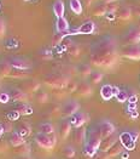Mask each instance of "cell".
I'll return each instance as SVG.
<instances>
[{
    "mask_svg": "<svg viewBox=\"0 0 140 159\" xmlns=\"http://www.w3.org/2000/svg\"><path fill=\"white\" fill-rule=\"evenodd\" d=\"M115 49H116V43L114 38L105 37L95 43V45L93 46V55H100V56L112 55L115 53Z\"/></svg>",
    "mask_w": 140,
    "mask_h": 159,
    "instance_id": "1",
    "label": "cell"
},
{
    "mask_svg": "<svg viewBox=\"0 0 140 159\" xmlns=\"http://www.w3.org/2000/svg\"><path fill=\"white\" fill-rule=\"evenodd\" d=\"M100 141H102V134L98 126H93L89 129L88 133V142L85 147V151H86V154L88 156H93L95 153V151L98 149V147L100 145Z\"/></svg>",
    "mask_w": 140,
    "mask_h": 159,
    "instance_id": "2",
    "label": "cell"
},
{
    "mask_svg": "<svg viewBox=\"0 0 140 159\" xmlns=\"http://www.w3.org/2000/svg\"><path fill=\"white\" fill-rule=\"evenodd\" d=\"M44 81L53 88H64L69 84L68 77H65L63 74H47Z\"/></svg>",
    "mask_w": 140,
    "mask_h": 159,
    "instance_id": "3",
    "label": "cell"
},
{
    "mask_svg": "<svg viewBox=\"0 0 140 159\" xmlns=\"http://www.w3.org/2000/svg\"><path fill=\"white\" fill-rule=\"evenodd\" d=\"M92 62L95 65V66H102V67H109L112 66L115 62H116V55H92Z\"/></svg>",
    "mask_w": 140,
    "mask_h": 159,
    "instance_id": "4",
    "label": "cell"
},
{
    "mask_svg": "<svg viewBox=\"0 0 140 159\" xmlns=\"http://www.w3.org/2000/svg\"><path fill=\"white\" fill-rule=\"evenodd\" d=\"M122 55L129 60H140V45L139 44H130L122 49Z\"/></svg>",
    "mask_w": 140,
    "mask_h": 159,
    "instance_id": "5",
    "label": "cell"
},
{
    "mask_svg": "<svg viewBox=\"0 0 140 159\" xmlns=\"http://www.w3.org/2000/svg\"><path fill=\"white\" fill-rule=\"evenodd\" d=\"M35 141L39 146L46 149H51L54 146V139H52L50 135H46V134L38 133L35 135Z\"/></svg>",
    "mask_w": 140,
    "mask_h": 159,
    "instance_id": "6",
    "label": "cell"
},
{
    "mask_svg": "<svg viewBox=\"0 0 140 159\" xmlns=\"http://www.w3.org/2000/svg\"><path fill=\"white\" fill-rule=\"evenodd\" d=\"M9 62H10V65H11L12 68H15V69L27 70V69H29V68L32 67V63H30L28 60L23 58V57H10Z\"/></svg>",
    "mask_w": 140,
    "mask_h": 159,
    "instance_id": "7",
    "label": "cell"
},
{
    "mask_svg": "<svg viewBox=\"0 0 140 159\" xmlns=\"http://www.w3.org/2000/svg\"><path fill=\"white\" fill-rule=\"evenodd\" d=\"M125 41L129 44H138L140 41V28L130 27L125 34Z\"/></svg>",
    "mask_w": 140,
    "mask_h": 159,
    "instance_id": "8",
    "label": "cell"
},
{
    "mask_svg": "<svg viewBox=\"0 0 140 159\" xmlns=\"http://www.w3.org/2000/svg\"><path fill=\"white\" fill-rule=\"evenodd\" d=\"M80 109V105L76 100H69L66 101L62 107V112L65 116H74Z\"/></svg>",
    "mask_w": 140,
    "mask_h": 159,
    "instance_id": "9",
    "label": "cell"
},
{
    "mask_svg": "<svg viewBox=\"0 0 140 159\" xmlns=\"http://www.w3.org/2000/svg\"><path fill=\"white\" fill-rule=\"evenodd\" d=\"M86 120H87L86 113H83V112H77L74 116H71L70 123H71V125H73L74 128H77V129H78V128H81V126L86 123Z\"/></svg>",
    "mask_w": 140,
    "mask_h": 159,
    "instance_id": "10",
    "label": "cell"
},
{
    "mask_svg": "<svg viewBox=\"0 0 140 159\" xmlns=\"http://www.w3.org/2000/svg\"><path fill=\"white\" fill-rule=\"evenodd\" d=\"M95 29V25L93 21H86L85 23H82L77 29H75L74 32L77 34H92Z\"/></svg>",
    "mask_w": 140,
    "mask_h": 159,
    "instance_id": "11",
    "label": "cell"
},
{
    "mask_svg": "<svg viewBox=\"0 0 140 159\" xmlns=\"http://www.w3.org/2000/svg\"><path fill=\"white\" fill-rule=\"evenodd\" d=\"M9 95L11 97V100L13 101H18V102H24L27 100V95L26 93H23L21 89L18 88H10L9 89Z\"/></svg>",
    "mask_w": 140,
    "mask_h": 159,
    "instance_id": "12",
    "label": "cell"
},
{
    "mask_svg": "<svg viewBox=\"0 0 140 159\" xmlns=\"http://www.w3.org/2000/svg\"><path fill=\"white\" fill-rule=\"evenodd\" d=\"M99 130H100V134H102L103 137H106V136H110L111 134L115 131V126L108 120H104L102 121L99 125H98Z\"/></svg>",
    "mask_w": 140,
    "mask_h": 159,
    "instance_id": "13",
    "label": "cell"
},
{
    "mask_svg": "<svg viewBox=\"0 0 140 159\" xmlns=\"http://www.w3.org/2000/svg\"><path fill=\"white\" fill-rule=\"evenodd\" d=\"M132 16H133V12H132V9L129 6H121V7H118V10H117V17L118 18L127 21V20L132 18Z\"/></svg>",
    "mask_w": 140,
    "mask_h": 159,
    "instance_id": "14",
    "label": "cell"
},
{
    "mask_svg": "<svg viewBox=\"0 0 140 159\" xmlns=\"http://www.w3.org/2000/svg\"><path fill=\"white\" fill-rule=\"evenodd\" d=\"M9 141H10V143H11V146H13V147L23 146V145H24V137L21 136L17 131L11 133V136H10Z\"/></svg>",
    "mask_w": 140,
    "mask_h": 159,
    "instance_id": "15",
    "label": "cell"
},
{
    "mask_svg": "<svg viewBox=\"0 0 140 159\" xmlns=\"http://www.w3.org/2000/svg\"><path fill=\"white\" fill-rule=\"evenodd\" d=\"M92 13L94 16H104L108 13V4L106 2H98L97 5H94V7L92 9Z\"/></svg>",
    "mask_w": 140,
    "mask_h": 159,
    "instance_id": "16",
    "label": "cell"
},
{
    "mask_svg": "<svg viewBox=\"0 0 140 159\" xmlns=\"http://www.w3.org/2000/svg\"><path fill=\"white\" fill-rule=\"evenodd\" d=\"M56 29L58 33H65L68 29H69V22L65 17H59L57 18V22H56Z\"/></svg>",
    "mask_w": 140,
    "mask_h": 159,
    "instance_id": "17",
    "label": "cell"
},
{
    "mask_svg": "<svg viewBox=\"0 0 140 159\" xmlns=\"http://www.w3.org/2000/svg\"><path fill=\"white\" fill-rule=\"evenodd\" d=\"M64 10H65V7H64L63 0H54V2H53V12L57 16V18L64 17Z\"/></svg>",
    "mask_w": 140,
    "mask_h": 159,
    "instance_id": "18",
    "label": "cell"
},
{
    "mask_svg": "<svg viewBox=\"0 0 140 159\" xmlns=\"http://www.w3.org/2000/svg\"><path fill=\"white\" fill-rule=\"evenodd\" d=\"M17 133L26 139L27 136H29L30 133H32V126H30V124H29V123H27V121L21 123V125H19V126H18V129H17Z\"/></svg>",
    "mask_w": 140,
    "mask_h": 159,
    "instance_id": "19",
    "label": "cell"
},
{
    "mask_svg": "<svg viewBox=\"0 0 140 159\" xmlns=\"http://www.w3.org/2000/svg\"><path fill=\"white\" fill-rule=\"evenodd\" d=\"M77 91L82 96H89L92 93V88H91V85H89L88 83L82 81V83H80L77 85Z\"/></svg>",
    "mask_w": 140,
    "mask_h": 159,
    "instance_id": "20",
    "label": "cell"
},
{
    "mask_svg": "<svg viewBox=\"0 0 140 159\" xmlns=\"http://www.w3.org/2000/svg\"><path fill=\"white\" fill-rule=\"evenodd\" d=\"M69 6H70V10L75 15L82 13V4L80 0H69Z\"/></svg>",
    "mask_w": 140,
    "mask_h": 159,
    "instance_id": "21",
    "label": "cell"
},
{
    "mask_svg": "<svg viewBox=\"0 0 140 159\" xmlns=\"http://www.w3.org/2000/svg\"><path fill=\"white\" fill-rule=\"evenodd\" d=\"M39 133L46 134V135H52V134L54 133V128H53V125H52L51 123L45 121V123L39 125Z\"/></svg>",
    "mask_w": 140,
    "mask_h": 159,
    "instance_id": "22",
    "label": "cell"
},
{
    "mask_svg": "<svg viewBox=\"0 0 140 159\" xmlns=\"http://www.w3.org/2000/svg\"><path fill=\"white\" fill-rule=\"evenodd\" d=\"M71 123H70V120H64L61 123V135H62V137L65 139V137H68V135L70 134V130H71Z\"/></svg>",
    "mask_w": 140,
    "mask_h": 159,
    "instance_id": "23",
    "label": "cell"
},
{
    "mask_svg": "<svg viewBox=\"0 0 140 159\" xmlns=\"http://www.w3.org/2000/svg\"><path fill=\"white\" fill-rule=\"evenodd\" d=\"M100 95L104 100H110L114 96V91H112V86L111 85H104L100 90Z\"/></svg>",
    "mask_w": 140,
    "mask_h": 159,
    "instance_id": "24",
    "label": "cell"
},
{
    "mask_svg": "<svg viewBox=\"0 0 140 159\" xmlns=\"http://www.w3.org/2000/svg\"><path fill=\"white\" fill-rule=\"evenodd\" d=\"M12 72V66L10 65V62L2 61L0 62V74L1 75H10Z\"/></svg>",
    "mask_w": 140,
    "mask_h": 159,
    "instance_id": "25",
    "label": "cell"
},
{
    "mask_svg": "<svg viewBox=\"0 0 140 159\" xmlns=\"http://www.w3.org/2000/svg\"><path fill=\"white\" fill-rule=\"evenodd\" d=\"M21 114H24V116H28V114H32L33 113V109H32V107L28 106L27 103H21L19 106H18V109H17Z\"/></svg>",
    "mask_w": 140,
    "mask_h": 159,
    "instance_id": "26",
    "label": "cell"
},
{
    "mask_svg": "<svg viewBox=\"0 0 140 159\" xmlns=\"http://www.w3.org/2000/svg\"><path fill=\"white\" fill-rule=\"evenodd\" d=\"M102 79H103V73H100V72H92V73L89 74V80H91L92 83H94V84L100 83Z\"/></svg>",
    "mask_w": 140,
    "mask_h": 159,
    "instance_id": "27",
    "label": "cell"
},
{
    "mask_svg": "<svg viewBox=\"0 0 140 159\" xmlns=\"http://www.w3.org/2000/svg\"><path fill=\"white\" fill-rule=\"evenodd\" d=\"M35 98H36V101L40 102V103H46L47 100H49V93H45V91H38Z\"/></svg>",
    "mask_w": 140,
    "mask_h": 159,
    "instance_id": "28",
    "label": "cell"
},
{
    "mask_svg": "<svg viewBox=\"0 0 140 159\" xmlns=\"http://www.w3.org/2000/svg\"><path fill=\"white\" fill-rule=\"evenodd\" d=\"M78 72L82 74V75H89L92 72H91V67L88 65H86V63H81L80 66H78Z\"/></svg>",
    "mask_w": 140,
    "mask_h": 159,
    "instance_id": "29",
    "label": "cell"
},
{
    "mask_svg": "<svg viewBox=\"0 0 140 159\" xmlns=\"http://www.w3.org/2000/svg\"><path fill=\"white\" fill-rule=\"evenodd\" d=\"M74 139L76 142H83L85 140V130L83 129H77V131H75V135H74Z\"/></svg>",
    "mask_w": 140,
    "mask_h": 159,
    "instance_id": "30",
    "label": "cell"
},
{
    "mask_svg": "<svg viewBox=\"0 0 140 159\" xmlns=\"http://www.w3.org/2000/svg\"><path fill=\"white\" fill-rule=\"evenodd\" d=\"M19 117H21V113L16 109V111H10L9 113H7V118L10 121H16V120L19 119Z\"/></svg>",
    "mask_w": 140,
    "mask_h": 159,
    "instance_id": "31",
    "label": "cell"
},
{
    "mask_svg": "<svg viewBox=\"0 0 140 159\" xmlns=\"http://www.w3.org/2000/svg\"><path fill=\"white\" fill-rule=\"evenodd\" d=\"M116 98L120 101V102H126L128 100V95L126 91H123V90H120V93L116 95Z\"/></svg>",
    "mask_w": 140,
    "mask_h": 159,
    "instance_id": "32",
    "label": "cell"
},
{
    "mask_svg": "<svg viewBox=\"0 0 140 159\" xmlns=\"http://www.w3.org/2000/svg\"><path fill=\"white\" fill-rule=\"evenodd\" d=\"M64 154L68 157V158H73L75 156V151L71 146H66L64 148Z\"/></svg>",
    "mask_w": 140,
    "mask_h": 159,
    "instance_id": "33",
    "label": "cell"
},
{
    "mask_svg": "<svg viewBox=\"0 0 140 159\" xmlns=\"http://www.w3.org/2000/svg\"><path fill=\"white\" fill-rule=\"evenodd\" d=\"M10 95L9 93H0V103H7L10 101Z\"/></svg>",
    "mask_w": 140,
    "mask_h": 159,
    "instance_id": "34",
    "label": "cell"
},
{
    "mask_svg": "<svg viewBox=\"0 0 140 159\" xmlns=\"http://www.w3.org/2000/svg\"><path fill=\"white\" fill-rule=\"evenodd\" d=\"M118 10V6L115 2H110L108 4V13H115V11Z\"/></svg>",
    "mask_w": 140,
    "mask_h": 159,
    "instance_id": "35",
    "label": "cell"
},
{
    "mask_svg": "<svg viewBox=\"0 0 140 159\" xmlns=\"http://www.w3.org/2000/svg\"><path fill=\"white\" fill-rule=\"evenodd\" d=\"M69 51L73 53V55H75V56H76L80 50H78V48H77L76 45H75V43H71V45L69 46Z\"/></svg>",
    "mask_w": 140,
    "mask_h": 159,
    "instance_id": "36",
    "label": "cell"
},
{
    "mask_svg": "<svg viewBox=\"0 0 140 159\" xmlns=\"http://www.w3.org/2000/svg\"><path fill=\"white\" fill-rule=\"evenodd\" d=\"M130 9H132L133 15H137V16L140 17V5H134V6H132Z\"/></svg>",
    "mask_w": 140,
    "mask_h": 159,
    "instance_id": "37",
    "label": "cell"
},
{
    "mask_svg": "<svg viewBox=\"0 0 140 159\" xmlns=\"http://www.w3.org/2000/svg\"><path fill=\"white\" fill-rule=\"evenodd\" d=\"M2 126H4V130L5 131H11L12 130V125H11L10 121H6L5 124H2Z\"/></svg>",
    "mask_w": 140,
    "mask_h": 159,
    "instance_id": "38",
    "label": "cell"
},
{
    "mask_svg": "<svg viewBox=\"0 0 140 159\" xmlns=\"http://www.w3.org/2000/svg\"><path fill=\"white\" fill-rule=\"evenodd\" d=\"M68 89L70 90V91H74V90H77V85H76V83H74V81H71V83H69L68 85Z\"/></svg>",
    "mask_w": 140,
    "mask_h": 159,
    "instance_id": "39",
    "label": "cell"
},
{
    "mask_svg": "<svg viewBox=\"0 0 140 159\" xmlns=\"http://www.w3.org/2000/svg\"><path fill=\"white\" fill-rule=\"evenodd\" d=\"M5 34V23L4 21L0 18V37H2Z\"/></svg>",
    "mask_w": 140,
    "mask_h": 159,
    "instance_id": "40",
    "label": "cell"
},
{
    "mask_svg": "<svg viewBox=\"0 0 140 159\" xmlns=\"http://www.w3.org/2000/svg\"><path fill=\"white\" fill-rule=\"evenodd\" d=\"M5 133V130H4V126H2V124H0V139H1V136H2V134Z\"/></svg>",
    "mask_w": 140,
    "mask_h": 159,
    "instance_id": "41",
    "label": "cell"
},
{
    "mask_svg": "<svg viewBox=\"0 0 140 159\" xmlns=\"http://www.w3.org/2000/svg\"><path fill=\"white\" fill-rule=\"evenodd\" d=\"M104 2H106V4H110V2H115V1H117V0H103Z\"/></svg>",
    "mask_w": 140,
    "mask_h": 159,
    "instance_id": "42",
    "label": "cell"
},
{
    "mask_svg": "<svg viewBox=\"0 0 140 159\" xmlns=\"http://www.w3.org/2000/svg\"><path fill=\"white\" fill-rule=\"evenodd\" d=\"M19 159H33V158H30V157H28V156H24V157H21Z\"/></svg>",
    "mask_w": 140,
    "mask_h": 159,
    "instance_id": "43",
    "label": "cell"
},
{
    "mask_svg": "<svg viewBox=\"0 0 140 159\" xmlns=\"http://www.w3.org/2000/svg\"><path fill=\"white\" fill-rule=\"evenodd\" d=\"M138 23H139V28H140V17H139V21H138Z\"/></svg>",
    "mask_w": 140,
    "mask_h": 159,
    "instance_id": "44",
    "label": "cell"
},
{
    "mask_svg": "<svg viewBox=\"0 0 140 159\" xmlns=\"http://www.w3.org/2000/svg\"><path fill=\"white\" fill-rule=\"evenodd\" d=\"M0 7H1V4H0Z\"/></svg>",
    "mask_w": 140,
    "mask_h": 159,
    "instance_id": "45",
    "label": "cell"
},
{
    "mask_svg": "<svg viewBox=\"0 0 140 159\" xmlns=\"http://www.w3.org/2000/svg\"><path fill=\"white\" fill-rule=\"evenodd\" d=\"M27 1H29V0H27Z\"/></svg>",
    "mask_w": 140,
    "mask_h": 159,
    "instance_id": "46",
    "label": "cell"
}]
</instances>
